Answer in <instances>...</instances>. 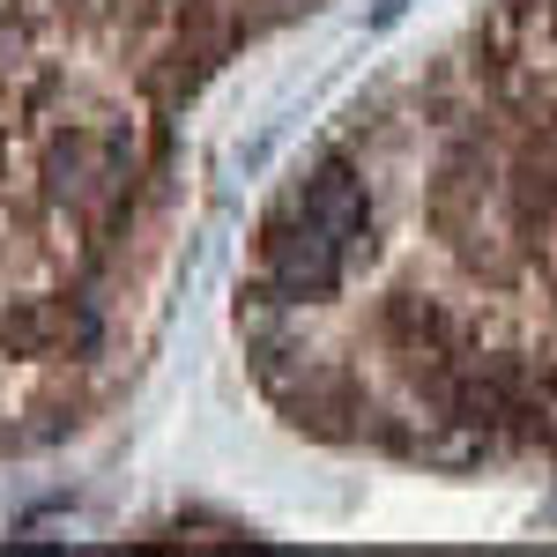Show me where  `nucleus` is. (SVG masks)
<instances>
[{
  "instance_id": "2",
  "label": "nucleus",
  "mask_w": 557,
  "mask_h": 557,
  "mask_svg": "<svg viewBox=\"0 0 557 557\" xmlns=\"http://www.w3.org/2000/svg\"><path fill=\"white\" fill-rule=\"evenodd\" d=\"M164 120L141 134L134 120H45L38 127V194L60 223L112 246L134 215L141 178H157Z\"/></svg>"
},
{
  "instance_id": "1",
  "label": "nucleus",
  "mask_w": 557,
  "mask_h": 557,
  "mask_svg": "<svg viewBox=\"0 0 557 557\" xmlns=\"http://www.w3.org/2000/svg\"><path fill=\"white\" fill-rule=\"evenodd\" d=\"M364 253H372V178L349 149H327L260 215L253 290H268L275 305H320L343 290Z\"/></svg>"
},
{
  "instance_id": "3",
  "label": "nucleus",
  "mask_w": 557,
  "mask_h": 557,
  "mask_svg": "<svg viewBox=\"0 0 557 557\" xmlns=\"http://www.w3.org/2000/svg\"><path fill=\"white\" fill-rule=\"evenodd\" d=\"M104 335V320H97V305L83 290H52V298H15L0 312V343L15 349V357H30V364H83L89 349Z\"/></svg>"
}]
</instances>
